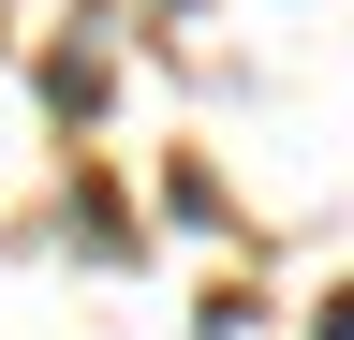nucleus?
<instances>
[{
	"instance_id": "nucleus-1",
	"label": "nucleus",
	"mask_w": 354,
	"mask_h": 340,
	"mask_svg": "<svg viewBox=\"0 0 354 340\" xmlns=\"http://www.w3.org/2000/svg\"><path fill=\"white\" fill-rule=\"evenodd\" d=\"M325 340H354V296H339V311H325Z\"/></svg>"
}]
</instances>
